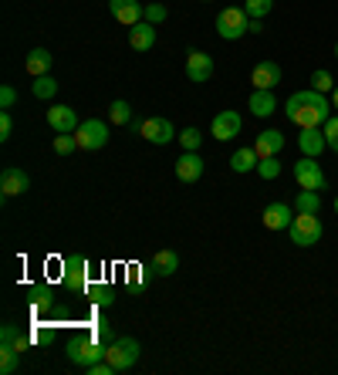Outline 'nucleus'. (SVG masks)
I'll return each instance as SVG.
<instances>
[{
    "label": "nucleus",
    "instance_id": "obj_11",
    "mask_svg": "<svg viewBox=\"0 0 338 375\" xmlns=\"http://www.w3.org/2000/svg\"><path fill=\"white\" fill-rule=\"evenodd\" d=\"M108 11H112V17H116L118 24H126V27L139 24L145 17V7L139 0H108Z\"/></svg>",
    "mask_w": 338,
    "mask_h": 375
},
{
    "label": "nucleus",
    "instance_id": "obj_29",
    "mask_svg": "<svg viewBox=\"0 0 338 375\" xmlns=\"http://www.w3.org/2000/svg\"><path fill=\"white\" fill-rule=\"evenodd\" d=\"M17 369H21V351L0 349V372H4V375H14Z\"/></svg>",
    "mask_w": 338,
    "mask_h": 375
},
{
    "label": "nucleus",
    "instance_id": "obj_2",
    "mask_svg": "<svg viewBox=\"0 0 338 375\" xmlns=\"http://www.w3.org/2000/svg\"><path fill=\"white\" fill-rule=\"evenodd\" d=\"M139 341L135 338H116V341H108V349H105V362L112 365L116 372H126L132 365L139 362Z\"/></svg>",
    "mask_w": 338,
    "mask_h": 375
},
{
    "label": "nucleus",
    "instance_id": "obj_9",
    "mask_svg": "<svg viewBox=\"0 0 338 375\" xmlns=\"http://www.w3.org/2000/svg\"><path fill=\"white\" fill-rule=\"evenodd\" d=\"M65 284L75 287V291H85L88 287V260L81 257V254H71V257H65Z\"/></svg>",
    "mask_w": 338,
    "mask_h": 375
},
{
    "label": "nucleus",
    "instance_id": "obj_41",
    "mask_svg": "<svg viewBox=\"0 0 338 375\" xmlns=\"http://www.w3.org/2000/svg\"><path fill=\"white\" fill-rule=\"evenodd\" d=\"M126 281H129L132 291H139V287H143V267H139V264H132V267H129V277H126Z\"/></svg>",
    "mask_w": 338,
    "mask_h": 375
},
{
    "label": "nucleus",
    "instance_id": "obj_3",
    "mask_svg": "<svg viewBox=\"0 0 338 375\" xmlns=\"http://www.w3.org/2000/svg\"><path fill=\"white\" fill-rule=\"evenodd\" d=\"M287 230H291V240H295L298 247H314L318 240H322L325 227H322V220H318V213H298Z\"/></svg>",
    "mask_w": 338,
    "mask_h": 375
},
{
    "label": "nucleus",
    "instance_id": "obj_27",
    "mask_svg": "<svg viewBox=\"0 0 338 375\" xmlns=\"http://www.w3.org/2000/svg\"><path fill=\"white\" fill-rule=\"evenodd\" d=\"M31 91H34V98H41V102H48V98H54V95H58V81H54L51 75H41V78H34V85H31Z\"/></svg>",
    "mask_w": 338,
    "mask_h": 375
},
{
    "label": "nucleus",
    "instance_id": "obj_7",
    "mask_svg": "<svg viewBox=\"0 0 338 375\" xmlns=\"http://www.w3.org/2000/svg\"><path fill=\"white\" fill-rule=\"evenodd\" d=\"M295 180H298V186L301 190H325L328 183H325V173H322V166H318V159H312V155H304L301 163H295Z\"/></svg>",
    "mask_w": 338,
    "mask_h": 375
},
{
    "label": "nucleus",
    "instance_id": "obj_31",
    "mask_svg": "<svg viewBox=\"0 0 338 375\" xmlns=\"http://www.w3.org/2000/svg\"><path fill=\"white\" fill-rule=\"evenodd\" d=\"M274 0H244V11H247V17H257V21H264L267 14H271Z\"/></svg>",
    "mask_w": 338,
    "mask_h": 375
},
{
    "label": "nucleus",
    "instance_id": "obj_10",
    "mask_svg": "<svg viewBox=\"0 0 338 375\" xmlns=\"http://www.w3.org/2000/svg\"><path fill=\"white\" fill-rule=\"evenodd\" d=\"M240 115L237 112H217V118H213V125H210V132H213V139H220V143H230V139H237L240 135Z\"/></svg>",
    "mask_w": 338,
    "mask_h": 375
},
{
    "label": "nucleus",
    "instance_id": "obj_30",
    "mask_svg": "<svg viewBox=\"0 0 338 375\" xmlns=\"http://www.w3.org/2000/svg\"><path fill=\"white\" fill-rule=\"evenodd\" d=\"M257 173H260V180H277V176H281V159H277V155H267V159H260V163H257Z\"/></svg>",
    "mask_w": 338,
    "mask_h": 375
},
{
    "label": "nucleus",
    "instance_id": "obj_20",
    "mask_svg": "<svg viewBox=\"0 0 338 375\" xmlns=\"http://www.w3.org/2000/svg\"><path fill=\"white\" fill-rule=\"evenodd\" d=\"M298 145H301V153H304V155H312V159H318V155H322V153L328 149V143H325V132H322V129H301Z\"/></svg>",
    "mask_w": 338,
    "mask_h": 375
},
{
    "label": "nucleus",
    "instance_id": "obj_37",
    "mask_svg": "<svg viewBox=\"0 0 338 375\" xmlns=\"http://www.w3.org/2000/svg\"><path fill=\"white\" fill-rule=\"evenodd\" d=\"M166 7H163V4H149V7H145V17H143V21H149V24H163V21H166Z\"/></svg>",
    "mask_w": 338,
    "mask_h": 375
},
{
    "label": "nucleus",
    "instance_id": "obj_46",
    "mask_svg": "<svg viewBox=\"0 0 338 375\" xmlns=\"http://www.w3.org/2000/svg\"><path fill=\"white\" fill-rule=\"evenodd\" d=\"M335 213H338V196H335Z\"/></svg>",
    "mask_w": 338,
    "mask_h": 375
},
{
    "label": "nucleus",
    "instance_id": "obj_19",
    "mask_svg": "<svg viewBox=\"0 0 338 375\" xmlns=\"http://www.w3.org/2000/svg\"><path fill=\"white\" fill-rule=\"evenodd\" d=\"M247 108H250V112H254L257 118H267V115H274V112H277V98H274L271 88H254Z\"/></svg>",
    "mask_w": 338,
    "mask_h": 375
},
{
    "label": "nucleus",
    "instance_id": "obj_5",
    "mask_svg": "<svg viewBox=\"0 0 338 375\" xmlns=\"http://www.w3.org/2000/svg\"><path fill=\"white\" fill-rule=\"evenodd\" d=\"M247 24H250V17L244 7H227V11L217 14V34L223 41H240L247 34Z\"/></svg>",
    "mask_w": 338,
    "mask_h": 375
},
{
    "label": "nucleus",
    "instance_id": "obj_45",
    "mask_svg": "<svg viewBox=\"0 0 338 375\" xmlns=\"http://www.w3.org/2000/svg\"><path fill=\"white\" fill-rule=\"evenodd\" d=\"M332 108H338V85L332 88Z\"/></svg>",
    "mask_w": 338,
    "mask_h": 375
},
{
    "label": "nucleus",
    "instance_id": "obj_44",
    "mask_svg": "<svg viewBox=\"0 0 338 375\" xmlns=\"http://www.w3.org/2000/svg\"><path fill=\"white\" fill-rule=\"evenodd\" d=\"M247 34H264V21H257V17H250V24H247Z\"/></svg>",
    "mask_w": 338,
    "mask_h": 375
},
{
    "label": "nucleus",
    "instance_id": "obj_38",
    "mask_svg": "<svg viewBox=\"0 0 338 375\" xmlns=\"http://www.w3.org/2000/svg\"><path fill=\"white\" fill-rule=\"evenodd\" d=\"M11 132H14V118H11V108H4L0 112V139L7 143L11 139Z\"/></svg>",
    "mask_w": 338,
    "mask_h": 375
},
{
    "label": "nucleus",
    "instance_id": "obj_1",
    "mask_svg": "<svg viewBox=\"0 0 338 375\" xmlns=\"http://www.w3.org/2000/svg\"><path fill=\"white\" fill-rule=\"evenodd\" d=\"M285 115H287V122H295L298 129H322L328 118H332V105H328L325 91L304 88V91H295V95L287 98Z\"/></svg>",
    "mask_w": 338,
    "mask_h": 375
},
{
    "label": "nucleus",
    "instance_id": "obj_35",
    "mask_svg": "<svg viewBox=\"0 0 338 375\" xmlns=\"http://www.w3.org/2000/svg\"><path fill=\"white\" fill-rule=\"evenodd\" d=\"M322 132H325V143H328V149H332V153H338V115H332L325 122V125H322Z\"/></svg>",
    "mask_w": 338,
    "mask_h": 375
},
{
    "label": "nucleus",
    "instance_id": "obj_47",
    "mask_svg": "<svg viewBox=\"0 0 338 375\" xmlns=\"http://www.w3.org/2000/svg\"><path fill=\"white\" fill-rule=\"evenodd\" d=\"M335 58H338V44H335Z\"/></svg>",
    "mask_w": 338,
    "mask_h": 375
},
{
    "label": "nucleus",
    "instance_id": "obj_17",
    "mask_svg": "<svg viewBox=\"0 0 338 375\" xmlns=\"http://www.w3.org/2000/svg\"><path fill=\"white\" fill-rule=\"evenodd\" d=\"M250 81H254V88H271L281 81V65L277 61H260L254 71H250Z\"/></svg>",
    "mask_w": 338,
    "mask_h": 375
},
{
    "label": "nucleus",
    "instance_id": "obj_22",
    "mask_svg": "<svg viewBox=\"0 0 338 375\" xmlns=\"http://www.w3.org/2000/svg\"><path fill=\"white\" fill-rule=\"evenodd\" d=\"M254 149H257L260 159H267V155H277L281 149H285V135L277 129H264L257 135V143H254Z\"/></svg>",
    "mask_w": 338,
    "mask_h": 375
},
{
    "label": "nucleus",
    "instance_id": "obj_23",
    "mask_svg": "<svg viewBox=\"0 0 338 375\" xmlns=\"http://www.w3.org/2000/svg\"><path fill=\"white\" fill-rule=\"evenodd\" d=\"M153 271L159 274V277H169V274L180 271V254L176 250H159L156 257H153V264H149Z\"/></svg>",
    "mask_w": 338,
    "mask_h": 375
},
{
    "label": "nucleus",
    "instance_id": "obj_39",
    "mask_svg": "<svg viewBox=\"0 0 338 375\" xmlns=\"http://www.w3.org/2000/svg\"><path fill=\"white\" fill-rule=\"evenodd\" d=\"M31 298H34V304H38V308L51 304V287H34V291H31Z\"/></svg>",
    "mask_w": 338,
    "mask_h": 375
},
{
    "label": "nucleus",
    "instance_id": "obj_26",
    "mask_svg": "<svg viewBox=\"0 0 338 375\" xmlns=\"http://www.w3.org/2000/svg\"><path fill=\"white\" fill-rule=\"evenodd\" d=\"M0 349L24 351V349H27V335H21L14 324H4V328H0Z\"/></svg>",
    "mask_w": 338,
    "mask_h": 375
},
{
    "label": "nucleus",
    "instance_id": "obj_13",
    "mask_svg": "<svg viewBox=\"0 0 338 375\" xmlns=\"http://www.w3.org/2000/svg\"><path fill=\"white\" fill-rule=\"evenodd\" d=\"M48 125L61 135V132H75L81 122H78V115H75L71 105H51V108H48Z\"/></svg>",
    "mask_w": 338,
    "mask_h": 375
},
{
    "label": "nucleus",
    "instance_id": "obj_40",
    "mask_svg": "<svg viewBox=\"0 0 338 375\" xmlns=\"http://www.w3.org/2000/svg\"><path fill=\"white\" fill-rule=\"evenodd\" d=\"M14 102H17V91H14L11 85H4V88H0V108H14Z\"/></svg>",
    "mask_w": 338,
    "mask_h": 375
},
{
    "label": "nucleus",
    "instance_id": "obj_16",
    "mask_svg": "<svg viewBox=\"0 0 338 375\" xmlns=\"http://www.w3.org/2000/svg\"><path fill=\"white\" fill-rule=\"evenodd\" d=\"M291 220H295V217H291V207H287V203H267V207H264V227H267V230H287Z\"/></svg>",
    "mask_w": 338,
    "mask_h": 375
},
{
    "label": "nucleus",
    "instance_id": "obj_14",
    "mask_svg": "<svg viewBox=\"0 0 338 375\" xmlns=\"http://www.w3.org/2000/svg\"><path fill=\"white\" fill-rule=\"evenodd\" d=\"M210 75H213V58H210L207 51H190L186 54V78L190 81H210Z\"/></svg>",
    "mask_w": 338,
    "mask_h": 375
},
{
    "label": "nucleus",
    "instance_id": "obj_33",
    "mask_svg": "<svg viewBox=\"0 0 338 375\" xmlns=\"http://www.w3.org/2000/svg\"><path fill=\"white\" fill-rule=\"evenodd\" d=\"M176 139L183 143V149H186V153H196V149H200V143H203V132H200V129H183Z\"/></svg>",
    "mask_w": 338,
    "mask_h": 375
},
{
    "label": "nucleus",
    "instance_id": "obj_24",
    "mask_svg": "<svg viewBox=\"0 0 338 375\" xmlns=\"http://www.w3.org/2000/svg\"><path fill=\"white\" fill-rule=\"evenodd\" d=\"M260 163V155L257 149L250 145V149H237L234 155H230V166H234V173H250V169H257Z\"/></svg>",
    "mask_w": 338,
    "mask_h": 375
},
{
    "label": "nucleus",
    "instance_id": "obj_42",
    "mask_svg": "<svg viewBox=\"0 0 338 375\" xmlns=\"http://www.w3.org/2000/svg\"><path fill=\"white\" fill-rule=\"evenodd\" d=\"M95 338H102V341H116V338H112V328H108V322H95Z\"/></svg>",
    "mask_w": 338,
    "mask_h": 375
},
{
    "label": "nucleus",
    "instance_id": "obj_25",
    "mask_svg": "<svg viewBox=\"0 0 338 375\" xmlns=\"http://www.w3.org/2000/svg\"><path fill=\"white\" fill-rule=\"evenodd\" d=\"M295 210L298 213H322V193L318 190H301L295 196Z\"/></svg>",
    "mask_w": 338,
    "mask_h": 375
},
{
    "label": "nucleus",
    "instance_id": "obj_36",
    "mask_svg": "<svg viewBox=\"0 0 338 375\" xmlns=\"http://www.w3.org/2000/svg\"><path fill=\"white\" fill-rule=\"evenodd\" d=\"M88 294L95 304H102V308H108L112 301H116V294H112V287H88Z\"/></svg>",
    "mask_w": 338,
    "mask_h": 375
},
{
    "label": "nucleus",
    "instance_id": "obj_6",
    "mask_svg": "<svg viewBox=\"0 0 338 375\" xmlns=\"http://www.w3.org/2000/svg\"><path fill=\"white\" fill-rule=\"evenodd\" d=\"M75 139H78V149L95 153V149H102L108 143V129H105L102 118H85L78 129H75Z\"/></svg>",
    "mask_w": 338,
    "mask_h": 375
},
{
    "label": "nucleus",
    "instance_id": "obj_28",
    "mask_svg": "<svg viewBox=\"0 0 338 375\" xmlns=\"http://www.w3.org/2000/svg\"><path fill=\"white\" fill-rule=\"evenodd\" d=\"M108 118H112L116 125H129L132 122V105L122 102V98H116V102L108 105Z\"/></svg>",
    "mask_w": 338,
    "mask_h": 375
},
{
    "label": "nucleus",
    "instance_id": "obj_12",
    "mask_svg": "<svg viewBox=\"0 0 338 375\" xmlns=\"http://www.w3.org/2000/svg\"><path fill=\"white\" fill-rule=\"evenodd\" d=\"M31 190V176H27L24 169L17 166H7L4 173H0V193L4 196H21Z\"/></svg>",
    "mask_w": 338,
    "mask_h": 375
},
{
    "label": "nucleus",
    "instance_id": "obj_32",
    "mask_svg": "<svg viewBox=\"0 0 338 375\" xmlns=\"http://www.w3.org/2000/svg\"><path fill=\"white\" fill-rule=\"evenodd\" d=\"M78 149V139H75V132H61V135H54V153L58 155H68Z\"/></svg>",
    "mask_w": 338,
    "mask_h": 375
},
{
    "label": "nucleus",
    "instance_id": "obj_21",
    "mask_svg": "<svg viewBox=\"0 0 338 375\" xmlns=\"http://www.w3.org/2000/svg\"><path fill=\"white\" fill-rule=\"evenodd\" d=\"M51 65H54V54L48 51V48H34V51L27 54V61H24V68H27V75H31V78L48 75Z\"/></svg>",
    "mask_w": 338,
    "mask_h": 375
},
{
    "label": "nucleus",
    "instance_id": "obj_8",
    "mask_svg": "<svg viewBox=\"0 0 338 375\" xmlns=\"http://www.w3.org/2000/svg\"><path fill=\"white\" fill-rule=\"evenodd\" d=\"M145 143H156V145H166L176 139V129H173V122L169 118H145L143 129H139Z\"/></svg>",
    "mask_w": 338,
    "mask_h": 375
},
{
    "label": "nucleus",
    "instance_id": "obj_18",
    "mask_svg": "<svg viewBox=\"0 0 338 375\" xmlns=\"http://www.w3.org/2000/svg\"><path fill=\"white\" fill-rule=\"evenodd\" d=\"M176 176H180L183 183L200 180V176H203V159H200V153H183L180 159H176Z\"/></svg>",
    "mask_w": 338,
    "mask_h": 375
},
{
    "label": "nucleus",
    "instance_id": "obj_4",
    "mask_svg": "<svg viewBox=\"0 0 338 375\" xmlns=\"http://www.w3.org/2000/svg\"><path fill=\"white\" fill-rule=\"evenodd\" d=\"M105 349L108 345H102V338H75V341H68V359L81 369H88V365L102 362Z\"/></svg>",
    "mask_w": 338,
    "mask_h": 375
},
{
    "label": "nucleus",
    "instance_id": "obj_34",
    "mask_svg": "<svg viewBox=\"0 0 338 375\" xmlns=\"http://www.w3.org/2000/svg\"><path fill=\"white\" fill-rule=\"evenodd\" d=\"M312 88L314 91H332V88H335V78H332V71L318 68V71L312 75Z\"/></svg>",
    "mask_w": 338,
    "mask_h": 375
},
{
    "label": "nucleus",
    "instance_id": "obj_15",
    "mask_svg": "<svg viewBox=\"0 0 338 375\" xmlns=\"http://www.w3.org/2000/svg\"><path fill=\"white\" fill-rule=\"evenodd\" d=\"M129 44L135 51H153L156 48V24L149 21H139V24L129 27Z\"/></svg>",
    "mask_w": 338,
    "mask_h": 375
},
{
    "label": "nucleus",
    "instance_id": "obj_43",
    "mask_svg": "<svg viewBox=\"0 0 338 375\" xmlns=\"http://www.w3.org/2000/svg\"><path fill=\"white\" fill-rule=\"evenodd\" d=\"M85 372H88V375H112V372H116V369H112V365H108V362H105V359H102V362L88 365V369H85Z\"/></svg>",
    "mask_w": 338,
    "mask_h": 375
}]
</instances>
